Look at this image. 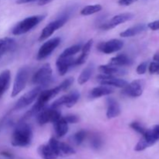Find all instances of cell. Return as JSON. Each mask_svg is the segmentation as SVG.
Returning a JSON list of instances; mask_svg holds the SVG:
<instances>
[{
    "instance_id": "obj_1",
    "label": "cell",
    "mask_w": 159,
    "mask_h": 159,
    "mask_svg": "<svg viewBox=\"0 0 159 159\" xmlns=\"http://www.w3.org/2000/svg\"><path fill=\"white\" fill-rule=\"evenodd\" d=\"M33 140V131L30 126L21 122L14 130L11 143L15 147H27Z\"/></svg>"
},
{
    "instance_id": "obj_2",
    "label": "cell",
    "mask_w": 159,
    "mask_h": 159,
    "mask_svg": "<svg viewBox=\"0 0 159 159\" xmlns=\"http://www.w3.org/2000/svg\"><path fill=\"white\" fill-rule=\"evenodd\" d=\"M158 141H159V124L154 126L152 128L147 129L145 133L142 135L141 139L135 146L134 151L142 152L154 145Z\"/></svg>"
},
{
    "instance_id": "obj_3",
    "label": "cell",
    "mask_w": 159,
    "mask_h": 159,
    "mask_svg": "<svg viewBox=\"0 0 159 159\" xmlns=\"http://www.w3.org/2000/svg\"><path fill=\"white\" fill-rule=\"evenodd\" d=\"M44 18L45 16L43 15H36L27 17L16 24L12 30V34L13 35H21L26 34L37 26L40 22L43 21Z\"/></svg>"
},
{
    "instance_id": "obj_4",
    "label": "cell",
    "mask_w": 159,
    "mask_h": 159,
    "mask_svg": "<svg viewBox=\"0 0 159 159\" xmlns=\"http://www.w3.org/2000/svg\"><path fill=\"white\" fill-rule=\"evenodd\" d=\"M30 75V68L27 67H22L17 71L13 82L11 96L16 97L20 94L26 87Z\"/></svg>"
},
{
    "instance_id": "obj_5",
    "label": "cell",
    "mask_w": 159,
    "mask_h": 159,
    "mask_svg": "<svg viewBox=\"0 0 159 159\" xmlns=\"http://www.w3.org/2000/svg\"><path fill=\"white\" fill-rule=\"evenodd\" d=\"M69 16L70 15L68 12V13H64L63 15L61 17H59L58 19H57V20H54V21L48 23V24L43 28L42 32L40 33V35L38 39L39 41H43V40H46L48 37H51L57 30L62 27V26L66 23V22L68 20Z\"/></svg>"
},
{
    "instance_id": "obj_6",
    "label": "cell",
    "mask_w": 159,
    "mask_h": 159,
    "mask_svg": "<svg viewBox=\"0 0 159 159\" xmlns=\"http://www.w3.org/2000/svg\"><path fill=\"white\" fill-rule=\"evenodd\" d=\"M52 81V68L49 64L43 65L34 73L32 82L37 85L44 86Z\"/></svg>"
},
{
    "instance_id": "obj_7",
    "label": "cell",
    "mask_w": 159,
    "mask_h": 159,
    "mask_svg": "<svg viewBox=\"0 0 159 159\" xmlns=\"http://www.w3.org/2000/svg\"><path fill=\"white\" fill-rule=\"evenodd\" d=\"M42 89H43V86H41V85H37V87L33 89L32 90L25 93L23 96H21L18 99V101L16 102V103L15 107L13 108L14 110H20L22 109L26 108L28 106L30 105L31 103H33L36 100L37 96H39L40 92L42 91Z\"/></svg>"
},
{
    "instance_id": "obj_8",
    "label": "cell",
    "mask_w": 159,
    "mask_h": 159,
    "mask_svg": "<svg viewBox=\"0 0 159 159\" xmlns=\"http://www.w3.org/2000/svg\"><path fill=\"white\" fill-rule=\"evenodd\" d=\"M60 117H61V114L58 109H54L52 107L44 108L38 113L37 123L40 126L45 125L48 123L54 124Z\"/></svg>"
},
{
    "instance_id": "obj_9",
    "label": "cell",
    "mask_w": 159,
    "mask_h": 159,
    "mask_svg": "<svg viewBox=\"0 0 159 159\" xmlns=\"http://www.w3.org/2000/svg\"><path fill=\"white\" fill-rule=\"evenodd\" d=\"M79 98H80V94L79 92L74 91L71 93H68V94L65 95V96H61L59 99H56L51 107L54 109H59L62 106H65V107L71 108L73 106L75 105L76 102L79 101Z\"/></svg>"
},
{
    "instance_id": "obj_10",
    "label": "cell",
    "mask_w": 159,
    "mask_h": 159,
    "mask_svg": "<svg viewBox=\"0 0 159 159\" xmlns=\"http://www.w3.org/2000/svg\"><path fill=\"white\" fill-rule=\"evenodd\" d=\"M60 37H54V38L50 39L48 41L43 43L39 49L38 53H37V60L40 61L48 57L55 50V48L60 44Z\"/></svg>"
},
{
    "instance_id": "obj_11",
    "label": "cell",
    "mask_w": 159,
    "mask_h": 159,
    "mask_svg": "<svg viewBox=\"0 0 159 159\" xmlns=\"http://www.w3.org/2000/svg\"><path fill=\"white\" fill-rule=\"evenodd\" d=\"M48 144L55 151V152L57 154L58 157L69 156V155H75L76 153L75 150L71 146L66 144V143L61 142V141H57L54 138H51L49 140V141H48Z\"/></svg>"
},
{
    "instance_id": "obj_12",
    "label": "cell",
    "mask_w": 159,
    "mask_h": 159,
    "mask_svg": "<svg viewBox=\"0 0 159 159\" xmlns=\"http://www.w3.org/2000/svg\"><path fill=\"white\" fill-rule=\"evenodd\" d=\"M144 81L143 79H136L127 84L124 88L122 93L130 97H139L142 95L144 88Z\"/></svg>"
},
{
    "instance_id": "obj_13",
    "label": "cell",
    "mask_w": 159,
    "mask_h": 159,
    "mask_svg": "<svg viewBox=\"0 0 159 159\" xmlns=\"http://www.w3.org/2000/svg\"><path fill=\"white\" fill-rule=\"evenodd\" d=\"M124 41L119 39H112L106 42H102L97 46V49L104 54H112L120 51L124 47Z\"/></svg>"
},
{
    "instance_id": "obj_14",
    "label": "cell",
    "mask_w": 159,
    "mask_h": 159,
    "mask_svg": "<svg viewBox=\"0 0 159 159\" xmlns=\"http://www.w3.org/2000/svg\"><path fill=\"white\" fill-rule=\"evenodd\" d=\"M134 18V14L130 13V12H126V13H120L118 15L113 16L110 21L107 22L105 23H102L100 28L102 30H108L113 29V28L116 27V26H119L121 23H124L125 22L129 21V20H132Z\"/></svg>"
},
{
    "instance_id": "obj_15",
    "label": "cell",
    "mask_w": 159,
    "mask_h": 159,
    "mask_svg": "<svg viewBox=\"0 0 159 159\" xmlns=\"http://www.w3.org/2000/svg\"><path fill=\"white\" fill-rule=\"evenodd\" d=\"M97 81L100 85H106L109 86H114L117 88H124L128 84V82L124 79H117L115 76L106 75H99L96 77Z\"/></svg>"
},
{
    "instance_id": "obj_16",
    "label": "cell",
    "mask_w": 159,
    "mask_h": 159,
    "mask_svg": "<svg viewBox=\"0 0 159 159\" xmlns=\"http://www.w3.org/2000/svg\"><path fill=\"white\" fill-rule=\"evenodd\" d=\"M75 59L73 57H58L56 61L57 71L60 75H65L71 66L75 65Z\"/></svg>"
},
{
    "instance_id": "obj_17",
    "label": "cell",
    "mask_w": 159,
    "mask_h": 159,
    "mask_svg": "<svg viewBox=\"0 0 159 159\" xmlns=\"http://www.w3.org/2000/svg\"><path fill=\"white\" fill-rule=\"evenodd\" d=\"M99 71L101 74L110 76H121L127 74V71L123 67L114 66V65H105L99 67Z\"/></svg>"
},
{
    "instance_id": "obj_18",
    "label": "cell",
    "mask_w": 159,
    "mask_h": 159,
    "mask_svg": "<svg viewBox=\"0 0 159 159\" xmlns=\"http://www.w3.org/2000/svg\"><path fill=\"white\" fill-rule=\"evenodd\" d=\"M107 116L108 119H113L120 114V107L116 99L113 98H108L107 99Z\"/></svg>"
},
{
    "instance_id": "obj_19",
    "label": "cell",
    "mask_w": 159,
    "mask_h": 159,
    "mask_svg": "<svg viewBox=\"0 0 159 159\" xmlns=\"http://www.w3.org/2000/svg\"><path fill=\"white\" fill-rule=\"evenodd\" d=\"M114 92L112 87L106 85H101L100 86H97L93 88L90 91L89 97L90 99H96V98L102 97V96H109Z\"/></svg>"
},
{
    "instance_id": "obj_20",
    "label": "cell",
    "mask_w": 159,
    "mask_h": 159,
    "mask_svg": "<svg viewBox=\"0 0 159 159\" xmlns=\"http://www.w3.org/2000/svg\"><path fill=\"white\" fill-rule=\"evenodd\" d=\"M38 154L43 159H57L58 155L49 144H42L38 148Z\"/></svg>"
},
{
    "instance_id": "obj_21",
    "label": "cell",
    "mask_w": 159,
    "mask_h": 159,
    "mask_svg": "<svg viewBox=\"0 0 159 159\" xmlns=\"http://www.w3.org/2000/svg\"><path fill=\"white\" fill-rule=\"evenodd\" d=\"M54 128L57 138H62L68 131V124L65 120L64 116L59 118L57 121L54 123Z\"/></svg>"
},
{
    "instance_id": "obj_22",
    "label": "cell",
    "mask_w": 159,
    "mask_h": 159,
    "mask_svg": "<svg viewBox=\"0 0 159 159\" xmlns=\"http://www.w3.org/2000/svg\"><path fill=\"white\" fill-rule=\"evenodd\" d=\"M16 46V43L14 39L9 37L0 39V57L6 53L13 51Z\"/></svg>"
},
{
    "instance_id": "obj_23",
    "label": "cell",
    "mask_w": 159,
    "mask_h": 159,
    "mask_svg": "<svg viewBox=\"0 0 159 159\" xmlns=\"http://www.w3.org/2000/svg\"><path fill=\"white\" fill-rule=\"evenodd\" d=\"M133 64V61L126 54H119L116 57H112L109 61L108 65H114L118 67L130 66Z\"/></svg>"
},
{
    "instance_id": "obj_24",
    "label": "cell",
    "mask_w": 159,
    "mask_h": 159,
    "mask_svg": "<svg viewBox=\"0 0 159 159\" xmlns=\"http://www.w3.org/2000/svg\"><path fill=\"white\" fill-rule=\"evenodd\" d=\"M147 27L148 26L144 23H140V24L134 26L132 27L128 28L126 30L123 31V32L120 33V35L122 37H131L142 33L143 31L145 30Z\"/></svg>"
},
{
    "instance_id": "obj_25",
    "label": "cell",
    "mask_w": 159,
    "mask_h": 159,
    "mask_svg": "<svg viewBox=\"0 0 159 159\" xmlns=\"http://www.w3.org/2000/svg\"><path fill=\"white\" fill-rule=\"evenodd\" d=\"M11 79L9 70H5L0 74V96H2L9 89Z\"/></svg>"
},
{
    "instance_id": "obj_26",
    "label": "cell",
    "mask_w": 159,
    "mask_h": 159,
    "mask_svg": "<svg viewBox=\"0 0 159 159\" xmlns=\"http://www.w3.org/2000/svg\"><path fill=\"white\" fill-rule=\"evenodd\" d=\"M93 72V65H89L88 67L85 68L83 71H82L81 75H79V79H78V82L79 85H83V84L86 83L91 78L92 74Z\"/></svg>"
},
{
    "instance_id": "obj_27",
    "label": "cell",
    "mask_w": 159,
    "mask_h": 159,
    "mask_svg": "<svg viewBox=\"0 0 159 159\" xmlns=\"http://www.w3.org/2000/svg\"><path fill=\"white\" fill-rule=\"evenodd\" d=\"M102 7L101 5L96 4V5H90V6H87L84 7L83 9L81 10V14L82 16H89L92 14L96 13L99 12V11L102 10Z\"/></svg>"
},
{
    "instance_id": "obj_28",
    "label": "cell",
    "mask_w": 159,
    "mask_h": 159,
    "mask_svg": "<svg viewBox=\"0 0 159 159\" xmlns=\"http://www.w3.org/2000/svg\"><path fill=\"white\" fill-rule=\"evenodd\" d=\"M82 50V46L80 44H75L73 46L69 47V48H66L63 52L61 54L59 57H72L75 54L79 53V51Z\"/></svg>"
},
{
    "instance_id": "obj_29",
    "label": "cell",
    "mask_w": 159,
    "mask_h": 159,
    "mask_svg": "<svg viewBox=\"0 0 159 159\" xmlns=\"http://www.w3.org/2000/svg\"><path fill=\"white\" fill-rule=\"evenodd\" d=\"M87 133L85 130H81L79 131H78L77 133H75L73 136V141L75 144L77 145H80L82 142L84 141V140L86 138Z\"/></svg>"
},
{
    "instance_id": "obj_30",
    "label": "cell",
    "mask_w": 159,
    "mask_h": 159,
    "mask_svg": "<svg viewBox=\"0 0 159 159\" xmlns=\"http://www.w3.org/2000/svg\"><path fill=\"white\" fill-rule=\"evenodd\" d=\"M90 144H91V147L93 149H99L102 145V140L101 139V138L98 135H93L91 138V141H90Z\"/></svg>"
},
{
    "instance_id": "obj_31",
    "label": "cell",
    "mask_w": 159,
    "mask_h": 159,
    "mask_svg": "<svg viewBox=\"0 0 159 159\" xmlns=\"http://www.w3.org/2000/svg\"><path fill=\"white\" fill-rule=\"evenodd\" d=\"M130 126L133 130H134L135 131H137L138 133L141 134V135L144 134L146 132V130H147V129L139 122H132L131 124H130Z\"/></svg>"
},
{
    "instance_id": "obj_32",
    "label": "cell",
    "mask_w": 159,
    "mask_h": 159,
    "mask_svg": "<svg viewBox=\"0 0 159 159\" xmlns=\"http://www.w3.org/2000/svg\"><path fill=\"white\" fill-rule=\"evenodd\" d=\"M148 70L150 74L159 75V62L153 61L148 66Z\"/></svg>"
},
{
    "instance_id": "obj_33",
    "label": "cell",
    "mask_w": 159,
    "mask_h": 159,
    "mask_svg": "<svg viewBox=\"0 0 159 159\" xmlns=\"http://www.w3.org/2000/svg\"><path fill=\"white\" fill-rule=\"evenodd\" d=\"M73 82H74V79H72V78H68V79L63 81L60 84V86L61 88L62 91H66V90H68L70 88V86L72 85Z\"/></svg>"
},
{
    "instance_id": "obj_34",
    "label": "cell",
    "mask_w": 159,
    "mask_h": 159,
    "mask_svg": "<svg viewBox=\"0 0 159 159\" xmlns=\"http://www.w3.org/2000/svg\"><path fill=\"white\" fill-rule=\"evenodd\" d=\"M89 54V53L88 52H82V54L78 57L77 59H75V65H82L85 62L86 59L88 58Z\"/></svg>"
},
{
    "instance_id": "obj_35",
    "label": "cell",
    "mask_w": 159,
    "mask_h": 159,
    "mask_svg": "<svg viewBox=\"0 0 159 159\" xmlns=\"http://www.w3.org/2000/svg\"><path fill=\"white\" fill-rule=\"evenodd\" d=\"M65 120L68 122V124H77L78 122L79 121V116H76V115L74 114H69L67 115V116H64Z\"/></svg>"
},
{
    "instance_id": "obj_36",
    "label": "cell",
    "mask_w": 159,
    "mask_h": 159,
    "mask_svg": "<svg viewBox=\"0 0 159 159\" xmlns=\"http://www.w3.org/2000/svg\"><path fill=\"white\" fill-rule=\"evenodd\" d=\"M148 61H144L140 64L138 66V68H137V72H138V74L144 75L148 69Z\"/></svg>"
},
{
    "instance_id": "obj_37",
    "label": "cell",
    "mask_w": 159,
    "mask_h": 159,
    "mask_svg": "<svg viewBox=\"0 0 159 159\" xmlns=\"http://www.w3.org/2000/svg\"><path fill=\"white\" fill-rule=\"evenodd\" d=\"M93 39H90L89 40L85 43V44L84 45L83 47H82V52H90V50H91L92 46H93Z\"/></svg>"
},
{
    "instance_id": "obj_38",
    "label": "cell",
    "mask_w": 159,
    "mask_h": 159,
    "mask_svg": "<svg viewBox=\"0 0 159 159\" xmlns=\"http://www.w3.org/2000/svg\"><path fill=\"white\" fill-rule=\"evenodd\" d=\"M148 27L152 30H159V20H155V21L151 22L148 24Z\"/></svg>"
},
{
    "instance_id": "obj_39",
    "label": "cell",
    "mask_w": 159,
    "mask_h": 159,
    "mask_svg": "<svg viewBox=\"0 0 159 159\" xmlns=\"http://www.w3.org/2000/svg\"><path fill=\"white\" fill-rule=\"evenodd\" d=\"M138 0H119L118 1V3H119L120 6H127L131 5L132 3L135 2Z\"/></svg>"
},
{
    "instance_id": "obj_40",
    "label": "cell",
    "mask_w": 159,
    "mask_h": 159,
    "mask_svg": "<svg viewBox=\"0 0 159 159\" xmlns=\"http://www.w3.org/2000/svg\"><path fill=\"white\" fill-rule=\"evenodd\" d=\"M37 0H16V2L17 4H25V3H29V2H35Z\"/></svg>"
},
{
    "instance_id": "obj_41",
    "label": "cell",
    "mask_w": 159,
    "mask_h": 159,
    "mask_svg": "<svg viewBox=\"0 0 159 159\" xmlns=\"http://www.w3.org/2000/svg\"><path fill=\"white\" fill-rule=\"evenodd\" d=\"M51 1H53V0H39L38 5L39 6H44V5L51 2Z\"/></svg>"
},
{
    "instance_id": "obj_42",
    "label": "cell",
    "mask_w": 159,
    "mask_h": 159,
    "mask_svg": "<svg viewBox=\"0 0 159 159\" xmlns=\"http://www.w3.org/2000/svg\"><path fill=\"white\" fill-rule=\"evenodd\" d=\"M153 59H154V61H155L159 62V52L156 53V54H155V55H154Z\"/></svg>"
}]
</instances>
